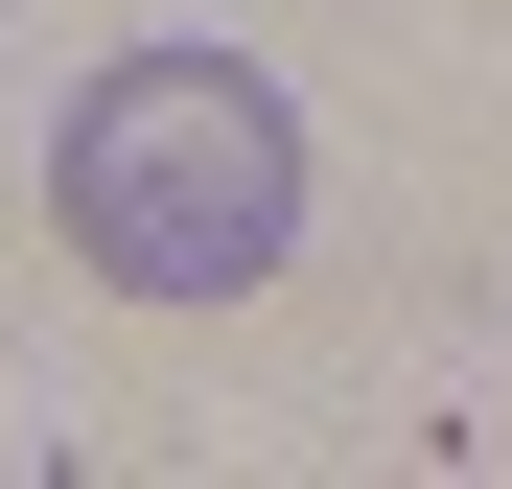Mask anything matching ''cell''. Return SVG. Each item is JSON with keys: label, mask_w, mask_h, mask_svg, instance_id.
Segmentation results:
<instances>
[{"label": "cell", "mask_w": 512, "mask_h": 489, "mask_svg": "<svg viewBox=\"0 0 512 489\" xmlns=\"http://www.w3.org/2000/svg\"><path fill=\"white\" fill-rule=\"evenodd\" d=\"M47 233L117 303H256L303 257V117H280V70L117 47L94 94H70V140H47Z\"/></svg>", "instance_id": "obj_1"}]
</instances>
